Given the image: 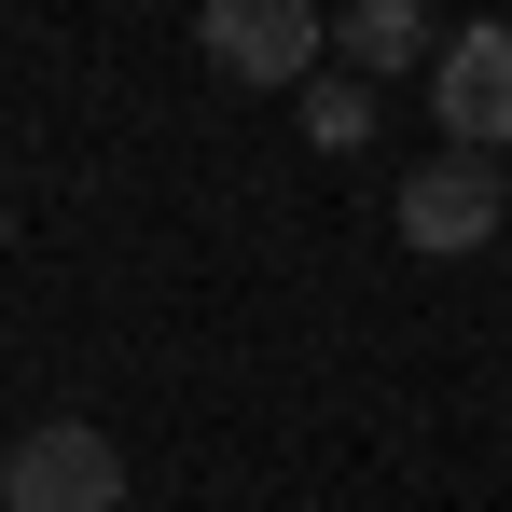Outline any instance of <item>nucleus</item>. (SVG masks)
I'll return each mask as SVG.
<instances>
[{
	"mask_svg": "<svg viewBox=\"0 0 512 512\" xmlns=\"http://www.w3.org/2000/svg\"><path fill=\"white\" fill-rule=\"evenodd\" d=\"M0 512H125V443L84 416H42L0 443Z\"/></svg>",
	"mask_w": 512,
	"mask_h": 512,
	"instance_id": "obj_2",
	"label": "nucleus"
},
{
	"mask_svg": "<svg viewBox=\"0 0 512 512\" xmlns=\"http://www.w3.org/2000/svg\"><path fill=\"white\" fill-rule=\"evenodd\" d=\"M194 56L250 97H305L333 56V14L319 0H194Z\"/></svg>",
	"mask_w": 512,
	"mask_h": 512,
	"instance_id": "obj_1",
	"label": "nucleus"
},
{
	"mask_svg": "<svg viewBox=\"0 0 512 512\" xmlns=\"http://www.w3.org/2000/svg\"><path fill=\"white\" fill-rule=\"evenodd\" d=\"M499 222H512V167L499 153H429V167L402 180V250L416 263H471Z\"/></svg>",
	"mask_w": 512,
	"mask_h": 512,
	"instance_id": "obj_4",
	"label": "nucleus"
},
{
	"mask_svg": "<svg viewBox=\"0 0 512 512\" xmlns=\"http://www.w3.org/2000/svg\"><path fill=\"white\" fill-rule=\"evenodd\" d=\"M333 56L360 70V84H388V70L443 56V42H429V0H346V14H333Z\"/></svg>",
	"mask_w": 512,
	"mask_h": 512,
	"instance_id": "obj_5",
	"label": "nucleus"
},
{
	"mask_svg": "<svg viewBox=\"0 0 512 512\" xmlns=\"http://www.w3.org/2000/svg\"><path fill=\"white\" fill-rule=\"evenodd\" d=\"M429 125H443V153H512V14L443 28V56H429Z\"/></svg>",
	"mask_w": 512,
	"mask_h": 512,
	"instance_id": "obj_3",
	"label": "nucleus"
},
{
	"mask_svg": "<svg viewBox=\"0 0 512 512\" xmlns=\"http://www.w3.org/2000/svg\"><path fill=\"white\" fill-rule=\"evenodd\" d=\"M0 236H14V222H0Z\"/></svg>",
	"mask_w": 512,
	"mask_h": 512,
	"instance_id": "obj_7",
	"label": "nucleus"
},
{
	"mask_svg": "<svg viewBox=\"0 0 512 512\" xmlns=\"http://www.w3.org/2000/svg\"><path fill=\"white\" fill-rule=\"evenodd\" d=\"M305 139H319V153H360V139H374V84H360V70H319V84H305Z\"/></svg>",
	"mask_w": 512,
	"mask_h": 512,
	"instance_id": "obj_6",
	"label": "nucleus"
}]
</instances>
